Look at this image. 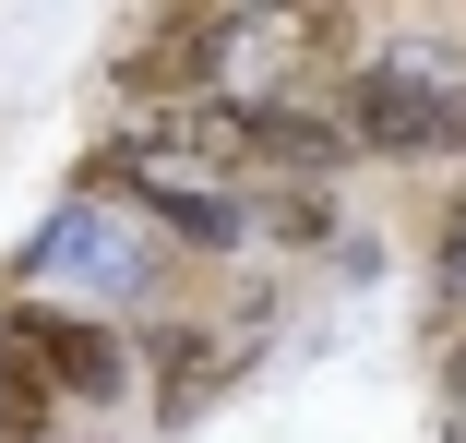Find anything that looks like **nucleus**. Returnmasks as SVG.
Segmentation results:
<instances>
[{"label":"nucleus","instance_id":"obj_5","mask_svg":"<svg viewBox=\"0 0 466 443\" xmlns=\"http://www.w3.org/2000/svg\"><path fill=\"white\" fill-rule=\"evenodd\" d=\"M442 443H466V347H442Z\"/></svg>","mask_w":466,"mask_h":443},{"label":"nucleus","instance_id":"obj_3","mask_svg":"<svg viewBox=\"0 0 466 443\" xmlns=\"http://www.w3.org/2000/svg\"><path fill=\"white\" fill-rule=\"evenodd\" d=\"M13 324H25V347H36V372H48V407L108 419V407L144 396V347H132V324H96V312H25V300H13Z\"/></svg>","mask_w":466,"mask_h":443},{"label":"nucleus","instance_id":"obj_4","mask_svg":"<svg viewBox=\"0 0 466 443\" xmlns=\"http://www.w3.org/2000/svg\"><path fill=\"white\" fill-rule=\"evenodd\" d=\"M239 335L251 324H192V312H156L132 347H144V396H156V431L204 419L228 384H239Z\"/></svg>","mask_w":466,"mask_h":443},{"label":"nucleus","instance_id":"obj_2","mask_svg":"<svg viewBox=\"0 0 466 443\" xmlns=\"http://www.w3.org/2000/svg\"><path fill=\"white\" fill-rule=\"evenodd\" d=\"M167 288H179V263H167L120 204H96V192H60V204L25 228V252H13V300H25V312L132 324V312H167Z\"/></svg>","mask_w":466,"mask_h":443},{"label":"nucleus","instance_id":"obj_1","mask_svg":"<svg viewBox=\"0 0 466 443\" xmlns=\"http://www.w3.org/2000/svg\"><path fill=\"white\" fill-rule=\"evenodd\" d=\"M323 97L347 120V156L454 168L466 156V25H359V48Z\"/></svg>","mask_w":466,"mask_h":443}]
</instances>
